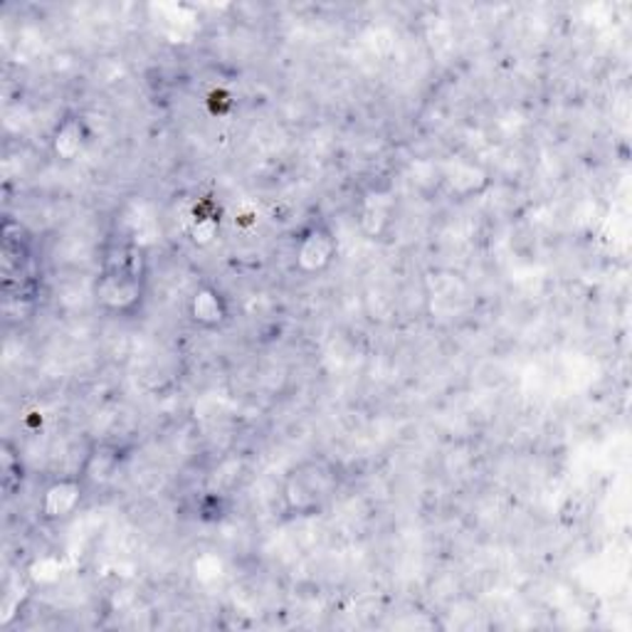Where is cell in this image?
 I'll list each match as a JSON object with an SVG mask.
<instances>
[{
	"label": "cell",
	"instance_id": "obj_1",
	"mask_svg": "<svg viewBox=\"0 0 632 632\" xmlns=\"http://www.w3.org/2000/svg\"><path fill=\"white\" fill-rule=\"evenodd\" d=\"M146 253L134 243L111 245L101 257L97 300L114 314H132L144 300Z\"/></svg>",
	"mask_w": 632,
	"mask_h": 632
},
{
	"label": "cell",
	"instance_id": "obj_2",
	"mask_svg": "<svg viewBox=\"0 0 632 632\" xmlns=\"http://www.w3.org/2000/svg\"><path fill=\"white\" fill-rule=\"evenodd\" d=\"M333 255H337V238L331 235V230L324 226H312L300 235V243H296V265H300L302 272H324L333 263Z\"/></svg>",
	"mask_w": 632,
	"mask_h": 632
},
{
	"label": "cell",
	"instance_id": "obj_3",
	"mask_svg": "<svg viewBox=\"0 0 632 632\" xmlns=\"http://www.w3.org/2000/svg\"><path fill=\"white\" fill-rule=\"evenodd\" d=\"M82 495H85V482H82V477H64L52 482L40 499V514L45 522H68L82 505Z\"/></svg>",
	"mask_w": 632,
	"mask_h": 632
},
{
	"label": "cell",
	"instance_id": "obj_4",
	"mask_svg": "<svg viewBox=\"0 0 632 632\" xmlns=\"http://www.w3.org/2000/svg\"><path fill=\"white\" fill-rule=\"evenodd\" d=\"M189 316L193 324H198L200 329L216 331L222 329L230 321V304L220 290L212 284H203L195 290L189 302Z\"/></svg>",
	"mask_w": 632,
	"mask_h": 632
},
{
	"label": "cell",
	"instance_id": "obj_5",
	"mask_svg": "<svg viewBox=\"0 0 632 632\" xmlns=\"http://www.w3.org/2000/svg\"><path fill=\"white\" fill-rule=\"evenodd\" d=\"M85 144H87V132H85V124H82V119H64L52 138L54 154L64 158V161H72L74 156L82 154Z\"/></svg>",
	"mask_w": 632,
	"mask_h": 632
},
{
	"label": "cell",
	"instance_id": "obj_6",
	"mask_svg": "<svg viewBox=\"0 0 632 632\" xmlns=\"http://www.w3.org/2000/svg\"><path fill=\"white\" fill-rule=\"evenodd\" d=\"M208 107H210L212 114L222 117V114H228L232 107H235V101H232V97L228 95L226 89H212L208 95Z\"/></svg>",
	"mask_w": 632,
	"mask_h": 632
}]
</instances>
